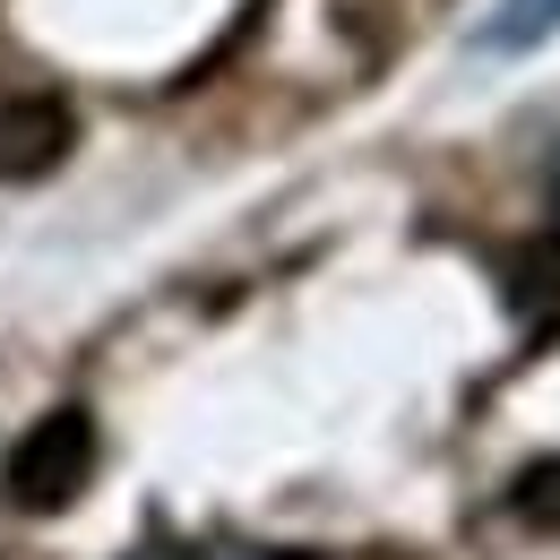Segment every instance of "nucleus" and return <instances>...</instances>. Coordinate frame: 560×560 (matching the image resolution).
<instances>
[{"mask_svg":"<svg viewBox=\"0 0 560 560\" xmlns=\"http://www.w3.org/2000/svg\"><path fill=\"white\" fill-rule=\"evenodd\" d=\"M86 483H95V415H86V406L44 415L26 440H18V448H9V466H0L9 509H26V517H52V509H70Z\"/></svg>","mask_w":560,"mask_h":560,"instance_id":"nucleus-1","label":"nucleus"},{"mask_svg":"<svg viewBox=\"0 0 560 560\" xmlns=\"http://www.w3.org/2000/svg\"><path fill=\"white\" fill-rule=\"evenodd\" d=\"M78 147V121L44 86H0V182H44Z\"/></svg>","mask_w":560,"mask_h":560,"instance_id":"nucleus-2","label":"nucleus"},{"mask_svg":"<svg viewBox=\"0 0 560 560\" xmlns=\"http://www.w3.org/2000/svg\"><path fill=\"white\" fill-rule=\"evenodd\" d=\"M509 517L535 526V535H560V457H535V466L509 483Z\"/></svg>","mask_w":560,"mask_h":560,"instance_id":"nucleus-3","label":"nucleus"},{"mask_svg":"<svg viewBox=\"0 0 560 560\" xmlns=\"http://www.w3.org/2000/svg\"><path fill=\"white\" fill-rule=\"evenodd\" d=\"M544 35H560V0H509L483 26L491 52H526V44H544Z\"/></svg>","mask_w":560,"mask_h":560,"instance_id":"nucleus-4","label":"nucleus"},{"mask_svg":"<svg viewBox=\"0 0 560 560\" xmlns=\"http://www.w3.org/2000/svg\"><path fill=\"white\" fill-rule=\"evenodd\" d=\"M509 293H517L526 311H552V302H560V233H552V242H535V250L517 259V284H509Z\"/></svg>","mask_w":560,"mask_h":560,"instance_id":"nucleus-5","label":"nucleus"},{"mask_svg":"<svg viewBox=\"0 0 560 560\" xmlns=\"http://www.w3.org/2000/svg\"><path fill=\"white\" fill-rule=\"evenodd\" d=\"M552 208H560V155H552Z\"/></svg>","mask_w":560,"mask_h":560,"instance_id":"nucleus-6","label":"nucleus"}]
</instances>
